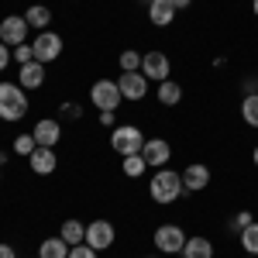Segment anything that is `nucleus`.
<instances>
[{
  "mask_svg": "<svg viewBox=\"0 0 258 258\" xmlns=\"http://www.w3.org/2000/svg\"><path fill=\"white\" fill-rule=\"evenodd\" d=\"M182 193H186L182 172H176V169H159L152 176V182H148V197L155 200V203H176Z\"/></svg>",
  "mask_w": 258,
  "mask_h": 258,
  "instance_id": "1",
  "label": "nucleus"
},
{
  "mask_svg": "<svg viewBox=\"0 0 258 258\" xmlns=\"http://www.w3.org/2000/svg\"><path fill=\"white\" fill-rule=\"evenodd\" d=\"M28 114V97L21 83H0V117L4 120H21Z\"/></svg>",
  "mask_w": 258,
  "mask_h": 258,
  "instance_id": "2",
  "label": "nucleus"
},
{
  "mask_svg": "<svg viewBox=\"0 0 258 258\" xmlns=\"http://www.w3.org/2000/svg\"><path fill=\"white\" fill-rule=\"evenodd\" d=\"M110 148L117 152L120 159H127V155H141V148H145V135H141L135 124H117V127L110 131Z\"/></svg>",
  "mask_w": 258,
  "mask_h": 258,
  "instance_id": "3",
  "label": "nucleus"
},
{
  "mask_svg": "<svg viewBox=\"0 0 258 258\" xmlns=\"http://www.w3.org/2000/svg\"><path fill=\"white\" fill-rule=\"evenodd\" d=\"M120 86L117 80H97L90 86V103L97 107V110H117L120 107Z\"/></svg>",
  "mask_w": 258,
  "mask_h": 258,
  "instance_id": "4",
  "label": "nucleus"
},
{
  "mask_svg": "<svg viewBox=\"0 0 258 258\" xmlns=\"http://www.w3.org/2000/svg\"><path fill=\"white\" fill-rule=\"evenodd\" d=\"M155 248H159L162 255H182V248H186V231L179 227V224H162L159 231H155Z\"/></svg>",
  "mask_w": 258,
  "mask_h": 258,
  "instance_id": "5",
  "label": "nucleus"
},
{
  "mask_svg": "<svg viewBox=\"0 0 258 258\" xmlns=\"http://www.w3.org/2000/svg\"><path fill=\"white\" fill-rule=\"evenodd\" d=\"M31 48H35V62L48 66V62H55L62 55V35H55V31H38V38L31 41Z\"/></svg>",
  "mask_w": 258,
  "mask_h": 258,
  "instance_id": "6",
  "label": "nucleus"
},
{
  "mask_svg": "<svg viewBox=\"0 0 258 258\" xmlns=\"http://www.w3.org/2000/svg\"><path fill=\"white\" fill-rule=\"evenodd\" d=\"M28 31H31V24L24 21V14H7V18L0 21V41L4 45H24V38H28Z\"/></svg>",
  "mask_w": 258,
  "mask_h": 258,
  "instance_id": "7",
  "label": "nucleus"
},
{
  "mask_svg": "<svg viewBox=\"0 0 258 258\" xmlns=\"http://www.w3.org/2000/svg\"><path fill=\"white\" fill-rule=\"evenodd\" d=\"M169 73H172V62H169L165 52H145L141 55V76H148V80H155V83H165Z\"/></svg>",
  "mask_w": 258,
  "mask_h": 258,
  "instance_id": "8",
  "label": "nucleus"
},
{
  "mask_svg": "<svg viewBox=\"0 0 258 258\" xmlns=\"http://www.w3.org/2000/svg\"><path fill=\"white\" fill-rule=\"evenodd\" d=\"M83 244H90L93 251H107V248L114 244V224H110V220H90Z\"/></svg>",
  "mask_w": 258,
  "mask_h": 258,
  "instance_id": "9",
  "label": "nucleus"
},
{
  "mask_svg": "<svg viewBox=\"0 0 258 258\" xmlns=\"http://www.w3.org/2000/svg\"><path fill=\"white\" fill-rule=\"evenodd\" d=\"M141 159L148 162V165H155V169H165V162L172 159V145L165 138H148L145 148H141Z\"/></svg>",
  "mask_w": 258,
  "mask_h": 258,
  "instance_id": "10",
  "label": "nucleus"
},
{
  "mask_svg": "<svg viewBox=\"0 0 258 258\" xmlns=\"http://www.w3.org/2000/svg\"><path fill=\"white\" fill-rule=\"evenodd\" d=\"M28 165H31V172L35 176H52L55 169H59V155H55V148H35L31 155H28Z\"/></svg>",
  "mask_w": 258,
  "mask_h": 258,
  "instance_id": "11",
  "label": "nucleus"
},
{
  "mask_svg": "<svg viewBox=\"0 0 258 258\" xmlns=\"http://www.w3.org/2000/svg\"><path fill=\"white\" fill-rule=\"evenodd\" d=\"M31 135H35V141H38L41 148H55L62 138V124L55 117H41L35 127H31Z\"/></svg>",
  "mask_w": 258,
  "mask_h": 258,
  "instance_id": "12",
  "label": "nucleus"
},
{
  "mask_svg": "<svg viewBox=\"0 0 258 258\" xmlns=\"http://www.w3.org/2000/svg\"><path fill=\"white\" fill-rule=\"evenodd\" d=\"M120 97L124 100H145L148 93V76H141V73H120Z\"/></svg>",
  "mask_w": 258,
  "mask_h": 258,
  "instance_id": "13",
  "label": "nucleus"
},
{
  "mask_svg": "<svg viewBox=\"0 0 258 258\" xmlns=\"http://www.w3.org/2000/svg\"><path fill=\"white\" fill-rule=\"evenodd\" d=\"M182 186H186L189 193H203V189L210 186V169H207L203 162L186 165V169H182Z\"/></svg>",
  "mask_w": 258,
  "mask_h": 258,
  "instance_id": "14",
  "label": "nucleus"
},
{
  "mask_svg": "<svg viewBox=\"0 0 258 258\" xmlns=\"http://www.w3.org/2000/svg\"><path fill=\"white\" fill-rule=\"evenodd\" d=\"M18 83L24 90H38L41 83H45V66L41 62H24L18 69Z\"/></svg>",
  "mask_w": 258,
  "mask_h": 258,
  "instance_id": "15",
  "label": "nucleus"
},
{
  "mask_svg": "<svg viewBox=\"0 0 258 258\" xmlns=\"http://www.w3.org/2000/svg\"><path fill=\"white\" fill-rule=\"evenodd\" d=\"M148 21L159 24V28L172 24V21H176V7H172V0H152V4H148Z\"/></svg>",
  "mask_w": 258,
  "mask_h": 258,
  "instance_id": "16",
  "label": "nucleus"
},
{
  "mask_svg": "<svg viewBox=\"0 0 258 258\" xmlns=\"http://www.w3.org/2000/svg\"><path fill=\"white\" fill-rule=\"evenodd\" d=\"M24 21H28L35 31H48V24H52V11H48L45 4H31V7L24 11Z\"/></svg>",
  "mask_w": 258,
  "mask_h": 258,
  "instance_id": "17",
  "label": "nucleus"
},
{
  "mask_svg": "<svg viewBox=\"0 0 258 258\" xmlns=\"http://www.w3.org/2000/svg\"><path fill=\"white\" fill-rule=\"evenodd\" d=\"M182 258H214V241H207L203 234L200 238H186Z\"/></svg>",
  "mask_w": 258,
  "mask_h": 258,
  "instance_id": "18",
  "label": "nucleus"
},
{
  "mask_svg": "<svg viewBox=\"0 0 258 258\" xmlns=\"http://www.w3.org/2000/svg\"><path fill=\"white\" fill-rule=\"evenodd\" d=\"M38 258H69V244L62 241V234L59 238H45L38 244Z\"/></svg>",
  "mask_w": 258,
  "mask_h": 258,
  "instance_id": "19",
  "label": "nucleus"
},
{
  "mask_svg": "<svg viewBox=\"0 0 258 258\" xmlns=\"http://www.w3.org/2000/svg\"><path fill=\"white\" fill-rule=\"evenodd\" d=\"M59 234H62V241H66L69 248H73V244H83V241H86V224H80V220H66Z\"/></svg>",
  "mask_w": 258,
  "mask_h": 258,
  "instance_id": "20",
  "label": "nucleus"
},
{
  "mask_svg": "<svg viewBox=\"0 0 258 258\" xmlns=\"http://www.w3.org/2000/svg\"><path fill=\"white\" fill-rule=\"evenodd\" d=\"M179 100H182V86L172 80H165L159 83V103H165V107H176Z\"/></svg>",
  "mask_w": 258,
  "mask_h": 258,
  "instance_id": "21",
  "label": "nucleus"
},
{
  "mask_svg": "<svg viewBox=\"0 0 258 258\" xmlns=\"http://www.w3.org/2000/svg\"><path fill=\"white\" fill-rule=\"evenodd\" d=\"M241 117L248 127H258V93H248L241 100Z\"/></svg>",
  "mask_w": 258,
  "mask_h": 258,
  "instance_id": "22",
  "label": "nucleus"
},
{
  "mask_svg": "<svg viewBox=\"0 0 258 258\" xmlns=\"http://www.w3.org/2000/svg\"><path fill=\"white\" fill-rule=\"evenodd\" d=\"M241 248L248 255H258V220H251L244 231H241Z\"/></svg>",
  "mask_w": 258,
  "mask_h": 258,
  "instance_id": "23",
  "label": "nucleus"
},
{
  "mask_svg": "<svg viewBox=\"0 0 258 258\" xmlns=\"http://www.w3.org/2000/svg\"><path fill=\"white\" fill-rule=\"evenodd\" d=\"M120 169H124V176L127 179H138L145 169H148V162L141 159V155H127V159H120Z\"/></svg>",
  "mask_w": 258,
  "mask_h": 258,
  "instance_id": "24",
  "label": "nucleus"
},
{
  "mask_svg": "<svg viewBox=\"0 0 258 258\" xmlns=\"http://www.w3.org/2000/svg\"><path fill=\"white\" fill-rule=\"evenodd\" d=\"M120 73H141V52H135V48L120 52Z\"/></svg>",
  "mask_w": 258,
  "mask_h": 258,
  "instance_id": "25",
  "label": "nucleus"
},
{
  "mask_svg": "<svg viewBox=\"0 0 258 258\" xmlns=\"http://www.w3.org/2000/svg\"><path fill=\"white\" fill-rule=\"evenodd\" d=\"M35 148H38V141H35V135H31V131L14 138V152H18V155H24V159H28V155H31Z\"/></svg>",
  "mask_w": 258,
  "mask_h": 258,
  "instance_id": "26",
  "label": "nucleus"
},
{
  "mask_svg": "<svg viewBox=\"0 0 258 258\" xmlns=\"http://www.w3.org/2000/svg\"><path fill=\"white\" fill-rule=\"evenodd\" d=\"M11 55H14L18 66H24V62H35V48L24 41V45H14V48H11Z\"/></svg>",
  "mask_w": 258,
  "mask_h": 258,
  "instance_id": "27",
  "label": "nucleus"
},
{
  "mask_svg": "<svg viewBox=\"0 0 258 258\" xmlns=\"http://www.w3.org/2000/svg\"><path fill=\"white\" fill-rule=\"evenodd\" d=\"M251 220H255V217H251V210H241V214H234V217H231V224H227V227H231L234 234H241V231H244Z\"/></svg>",
  "mask_w": 258,
  "mask_h": 258,
  "instance_id": "28",
  "label": "nucleus"
},
{
  "mask_svg": "<svg viewBox=\"0 0 258 258\" xmlns=\"http://www.w3.org/2000/svg\"><path fill=\"white\" fill-rule=\"evenodd\" d=\"M100 251H93V248H90V244H73V248H69V258H97Z\"/></svg>",
  "mask_w": 258,
  "mask_h": 258,
  "instance_id": "29",
  "label": "nucleus"
},
{
  "mask_svg": "<svg viewBox=\"0 0 258 258\" xmlns=\"http://www.w3.org/2000/svg\"><path fill=\"white\" fill-rule=\"evenodd\" d=\"M11 59H14V55H11V45H4V41H0V73L11 66Z\"/></svg>",
  "mask_w": 258,
  "mask_h": 258,
  "instance_id": "30",
  "label": "nucleus"
},
{
  "mask_svg": "<svg viewBox=\"0 0 258 258\" xmlns=\"http://www.w3.org/2000/svg\"><path fill=\"white\" fill-rule=\"evenodd\" d=\"M100 124L114 131V127H117V117H114V110H100Z\"/></svg>",
  "mask_w": 258,
  "mask_h": 258,
  "instance_id": "31",
  "label": "nucleus"
},
{
  "mask_svg": "<svg viewBox=\"0 0 258 258\" xmlns=\"http://www.w3.org/2000/svg\"><path fill=\"white\" fill-rule=\"evenodd\" d=\"M62 114H66V117H83V110H80V103H62Z\"/></svg>",
  "mask_w": 258,
  "mask_h": 258,
  "instance_id": "32",
  "label": "nucleus"
},
{
  "mask_svg": "<svg viewBox=\"0 0 258 258\" xmlns=\"http://www.w3.org/2000/svg\"><path fill=\"white\" fill-rule=\"evenodd\" d=\"M0 258H18V251L11 244H0Z\"/></svg>",
  "mask_w": 258,
  "mask_h": 258,
  "instance_id": "33",
  "label": "nucleus"
},
{
  "mask_svg": "<svg viewBox=\"0 0 258 258\" xmlns=\"http://www.w3.org/2000/svg\"><path fill=\"white\" fill-rule=\"evenodd\" d=\"M189 4H193V0H172V7H176V11H182V7H189Z\"/></svg>",
  "mask_w": 258,
  "mask_h": 258,
  "instance_id": "34",
  "label": "nucleus"
},
{
  "mask_svg": "<svg viewBox=\"0 0 258 258\" xmlns=\"http://www.w3.org/2000/svg\"><path fill=\"white\" fill-rule=\"evenodd\" d=\"M251 162H255V165H258V148H255V152H251Z\"/></svg>",
  "mask_w": 258,
  "mask_h": 258,
  "instance_id": "35",
  "label": "nucleus"
},
{
  "mask_svg": "<svg viewBox=\"0 0 258 258\" xmlns=\"http://www.w3.org/2000/svg\"><path fill=\"white\" fill-rule=\"evenodd\" d=\"M251 11H255V18H258V0H255V4H251Z\"/></svg>",
  "mask_w": 258,
  "mask_h": 258,
  "instance_id": "36",
  "label": "nucleus"
},
{
  "mask_svg": "<svg viewBox=\"0 0 258 258\" xmlns=\"http://www.w3.org/2000/svg\"><path fill=\"white\" fill-rule=\"evenodd\" d=\"M255 93H258V80H255Z\"/></svg>",
  "mask_w": 258,
  "mask_h": 258,
  "instance_id": "37",
  "label": "nucleus"
},
{
  "mask_svg": "<svg viewBox=\"0 0 258 258\" xmlns=\"http://www.w3.org/2000/svg\"><path fill=\"white\" fill-rule=\"evenodd\" d=\"M248 258H258V255H248Z\"/></svg>",
  "mask_w": 258,
  "mask_h": 258,
  "instance_id": "38",
  "label": "nucleus"
},
{
  "mask_svg": "<svg viewBox=\"0 0 258 258\" xmlns=\"http://www.w3.org/2000/svg\"><path fill=\"white\" fill-rule=\"evenodd\" d=\"M145 4H152V0H145Z\"/></svg>",
  "mask_w": 258,
  "mask_h": 258,
  "instance_id": "39",
  "label": "nucleus"
},
{
  "mask_svg": "<svg viewBox=\"0 0 258 258\" xmlns=\"http://www.w3.org/2000/svg\"><path fill=\"white\" fill-rule=\"evenodd\" d=\"M152 258H155V255H152Z\"/></svg>",
  "mask_w": 258,
  "mask_h": 258,
  "instance_id": "40",
  "label": "nucleus"
}]
</instances>
